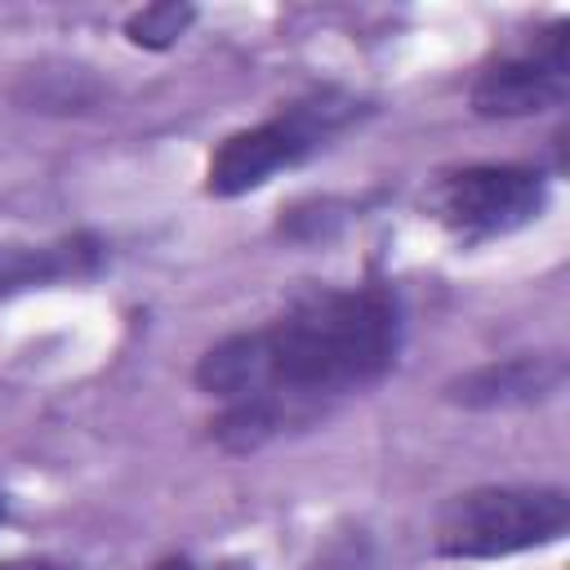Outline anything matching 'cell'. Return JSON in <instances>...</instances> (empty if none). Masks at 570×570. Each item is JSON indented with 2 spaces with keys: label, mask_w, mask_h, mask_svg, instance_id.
<instances>
[{
  "label": "cell",
  "mask_w": 570,
  "mask_h": 570,
  "mask_svg": "<svg viewBox=\"0 0 570 570\" xmlns=\"http://www.w3.org/2000/svg\"><path fill=\"white\" fill-rule=\"evenodd\" d=\"M405 312L387 285H312L267 325L218 338L196 361V387L218 401L223 450H258L316 423L338 401L383 383L401 356Z\"/></svg>",
  "instance_id": "obj_1"
},
{
  "label": "cell",
  "mask_w": 570,
  "mask_h": 570,
  "mask_svg": "<svg viewBox=\"0 0 570 570\" xmlns=\"http://www.w3.org/2000/svg\"><path fill=\"white\" fill-rule=\"evenodd\" d=\"M356 116H361V102L352 94H338V89L307 94L281 107L276 116L227 134L205 165V191L218 200L258 191L281 169H294L312 160L321 147H330V138H338Z\"/></svg>",
  "instance_id": "obj_2"
},
{
  "label": "cell",
  "mask_w": 570,
  "mask_h": 570,
  "mask_svg": "<svg viewBox=\"0 0 570 570\" xmlns=\"http://www.w3.org/2000/svg\"><path fill=\"white\" fill-rule=\"evenodd\" d=\"M566 530L570 494L561 485H476L441 508L436 552L454 561H490L548 548Z\"/></svg>",
  "instance_id": "obj_3"
},
{
  "label": "cell",
  "mask_w": 570,
  "mask_h": 570,
  "mask_svg": "<svg viewBox=\"0 0 570 570\" xmlns=\"http://www.w3.org/2000/svg\"><path fill=\"white\" fill-rule=\"evenodd\" d=\"M548 209V174L534 165H463L428 187V214L459 240L481 245L530 227Z\"/></svg>",
  "instance_id": "obj_4"
},
{
  "label": "cell",
  "mask_w": 570,
  "mask_h": 570,
  "mask_svg": "<svg viewBox=\"0 0 570 570\" xmlns=\"http://www.w3.org/2000/svg\"><path fill=\"white\" fill-rule=\"evenodd\" d=\"M570 94V62H566V22H552L530 49L490 62L472 85V111L490 120L508 116H539L561 107Z\"/></svg>",
  "instance_id": "obj_5"
},
{
  "label": "cell",
  "mask_w": 570,
  "mask_h": 570,
  "mask_svg": "<svg viewBox=\"0 0 570 570\" xmlns=\"http://www.w3.org/2000/svg\"><path fill=\"white\" fill-rule=\"evenodd\" d=\"M561 383H566V361L557 352H539V356L525 352V356L490 361L459 374L454 383H445V396L468 410H512V405H534L557 396Z\"/></svg>",
  "instance_id": "obj_6"
},
{
  "label": "cell",
  "mask_w": 570,
  "mask_h": 570,
  "mask_svg": "<svg viewBox=\"0 0 570 570\" xmlns=\"http://www.w3.org/2000/svg\"><path fill=\"white\" fill-rule=\"evenodd\" d=\"M102 240L98 236H62L49 245H4L0 249V298L22 289H45L58 281H85L102 267Z\"/></svg>",
  "instance_id": "obj_7"
},
{
  "label": "cell",
  "mask_w": 570,
  "mask_h": 570,
  "mask_svg": "<svg viewBox=\"0 0 570 570\" xmlns=\"http://www.w3.org/2000/svg\"><path fill=\"white\" fill-rule=\"evenodd\" d=\"M191 22H196V9L191 4L165 0V4H142L138 13H129L125 18V36L138 49H169L174 40H183V31Z\"/></svg>",
  "instance_id": "obj_8"
},
{
  "label": "cell",
  "mask_w": 570,
  "mask_h": 570,
  "mask_svg": "<svg viewBox=\"0 0 570 570\" xmlns=\"http://www.w3.org/2000/svg\"><path fill=\"white\" fill-rule=\"evenodd\" d=\"M303 570H374V543L365 530L347 525V530H334Z\"/></svg>",
  "instance_id": "obj_9"
},
{
  "label": "cell",
  "mask_w": 570,
  "mask_h": 570,
  "mask_svg": "<svg viewBox=\"0 0 570 570\" xmlns=\"http://www.w3.org/2000/svg\"><path fill=\"white\" fill-rule=\"evenodd\" d=\"M151 570H254V566H245V561H214V566H200V561H191V557H165V561H156Z\"/></svg>",
  "instance_id": "obj_10"
},
{
  "label": "cell",
  "mask_w": 570,
  "mask_h": 570,
  "mask_svg": "<svg viewBox=\"0 0 570 570\" xmlns=\"http://www.w3.org/2000/svg\"><path fill=\"white\" fill-rule=\"evenodd\" d=\"M0 570H76V566L53 557H0Z\"/></svg>",
  "instance_id": "obj_11"
},
{
  "label": "cell",
  "mask_w": 570,
  "mask_h": 570,
  "mask_svg": "<svg viewBox=\"0 0 570 570\" xmlns=\"http://www.w3.org/2000/svg\"><path fill=\"white\" fill-rule=\"evenodd\" d=\"M0 521H4V494H0Z\"/></svg>",
  "instance_id": "obj_12"
}]
</instances>
